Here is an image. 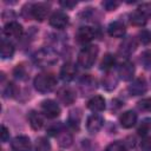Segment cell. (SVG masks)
<instances>
[{
  "label": "cell",
  "instance_id": "obj_9",
  "mask_svg": "<svg viewBox=\"0 0 151 151\" xmlns=\"http://www.w3.org/2000/svg\"><path fill=\"white\" fill-rule=\"evenodd\" d=\"M57 97L59 99L60 103H63L64 105H71L74 103L76 100V94L73 92V90L68 86H63L58 90L57 92Z\"/></svg>",
  "mask_w": 151,
  "mask_h": 151
},
{
  "label": "cell",
  "instance_id": "obj_5",
  "mask_svg": "<svg viewBox=\"0 0 151 151\" xmlns=\"http://www.w3.org/2000/svg\"><path fill=\"white\" fill-rule=\"evenodd\" d=\"M41 111L47 118H57L60 114V107L59 105L51 99L44 100L41 103Z\"/></svg>",
  "mask_w": 151,
  "mask_h": 151
},
{
  "label": "cell",
  "instance_id": "obj_13",
  "mask_svg": "<svg viewBox=\"0 0 151 151\" xmlns=\"http://www.w3.org/2000/svg\"><path fill=\"white\" fill-rule=\"evenodd\" d=\"M104 124V119L99 114H91L86 120V129L90 133H97Z\"/></svg>",
  "mask_w": 151,
  "mask_h": 151
},
{
  "label": "cell",
  "instance_id": "obj_12",
  "mask_svg": "<svg viewBox=\"0 0 151 151\" xmlns=\"http://www.w3.org/2000/svg\"><path fill=\"white\" fill-rule=\"evenodd\" d=\"M94 35H96V33L92 29V27L81 26V27L78 28V31L76 33V39L80 44H87L94 38Z\"/></svg>",
  "mask_w": 151,
  "mask_h": 151
},
{
  "label": "cell",
  "instance_id": "obj_8",
  "mask_svg": "<svg viewBox=\"0 0 151 151\" xmlns=\"http://www.w3.org/2000/svg\"><path fill=\"white\" fill-rule=\"evenodd\" d=\"M12 150L13 151H31L32 144H31V139L27 136H17L12 143H11Z\"/></svg>",
  "mask_w": 151,
  "mask_h": 151
},
{
  "label": "cell",
  "instance_id": "obj_3",
  "mask_svg": "<svg viewBox=\"0 0 151 151\" xmlns=\"http://www.w3.org/2000/svg\"><path fill=\"white\" fill-rule=\"evenodd\" d=\"M99 50L96 45H88L85 46L78 54V64L84 68H90L93 66L97 57H98Z\"/></svg>",
  "mask_w": 151,
  "mask_h": 151
},
{
  "label": "cell",
  "instance_id": "obj_23",
  "mask_svg": "<svg viewBox=\"0 0 151 151\" xmlns=\"http://www.w3.org/2000/svg\"><path fill=\"white\" fill-rule=\"evenodd\" d=\"M117 84H118V79H117V77L114 74L109 72L107 74L104 76V78H103V87L105 90L112 91L113 88H116Z\"/></svg>",
  "mask_w": 151,
  "mask_h": 151
},
{
  "label": "cell",
  "instance_id": "obj_2",
  "mask_svg": "<svg viewBox=\"0 0 151 151\" xmlns=\"http://www.w3.org/2000/svg\"><path fill=\"white\" fill-rule=\"evenodd\" d=\"M33 59L35 65H38L39 67H50L58 61V55L52 48L42 47L34 54Z\"/></svg>",
  "mask_w": 151,
  "mask_h": 151
},
{
  "label": "cell",
  "instance_id": "obj_14",
  "mask_svg": "<svg viewBox=\"0 0 151 151\" xmlns=\"http://www.w3.org/2000/svg\"><path fill=\"white\" fill-rule=\"evenodd\" d=\"M77 74V67L72 63H66L60 68V78L64 81H71L76 78Z\"/></svg>",
  "mask_w": 151,
  "mask_h": 151
},
{
  "label": "cell",
  "instance_id": "obj_21",
  "mask_svg": "<svg viewBox=\"0 0 151 151\" xmlns=\"http://www.w3.org/2000/svg\"><path fill=\"white\" fill-rule=\"evenodd\" d=\"M0 54L2 59H7V58H12L14 54V46L9 40L2 39L1 41V47H0Z\"/></svg>",
  "mask_w": 151,
  "mask_h": 151
},
{
  "label": "cell",
  "instance_id": "obj_10",
  "mask_svg": "<svg viewBox=\"0 0 151 151\" xmlns=\"http://www.w3.org/2000/svg\"><path fill=\"white\" fill-rule=\"evenodd\" d=\"M134 71H136L134 65L131 61L126 60L123 64H120V66L118 67V76H119L120 79H123L125 81H129V80H131L133 78Z\"/></svg>",
  "mask_w": 151,
  "mask_h": 151
},
{
  "label": "cell",
  "instance_id": "obj_18",
  "mask_svg": "<svg viewBox=\"0 0 151 151\" xmlns=\"http://www.w3.org/2000/svg\"><path fill=\"white\" fill-rule=\"evenodd\" d=\"M146 21H147V14L144 13L140 8H138L137 11H134V12H132L130 14V22L133 26L142 27V26H144L146 24Z\"/></svg>",
  "mask_w": 151,
  "mask_h": 151
},
{
  "label": "cell",
  "instance_id": "obj_38",
  "mask_svg": "<svg viewBox=\"0 0 151 151\" xmlns=\"http://www.w3.org/2000/svg\"><path fill=\"white\" fill-rule=\"evenodd\" d=\"M60 5L66 7V8H72L77 5V2L76 1H60Z\"/></svg>",
  "mask_w": 151,
  "mask_h": 151
},
{
  "label": "cell",
  "instance_id": "obj_25",
  "mask_svg": "<svg viewBox=\"0 0 151 151\" xmlns=\"http://www.w3.org/2000/svg\"><path fill=\"white\" fill-rule=\"evenodd\" d=\"M51 150V144L45 137H39L35 142L34 151H50Z\"/></svg>",
  "mask_w": 151,
  "mask_h": 151
},
{
  "label": "cell",
  "instance_id": "obj_36",
  "mask_svg": "<svg viewBox=\"0 0 151 151\" xmlns=\"http://www.w3.org/2000/svg\"><path fill=\"white\" fill-rule=\"evenodd\" d=\"M2 93L5 97H13L15 94V87H14V84L12 83H8L6 85V90H2Z\"/></svg>",
  "mask_w": 151,
  "mask_h": 151
},
{
  "label": "cell",
  "instance_id": "obj_6",
  "mask_svg": "<svg viewBox=\"0 0 151 151\" xmlns=\"http://www.w3.org/2000/svg\"><path fill=\"white\" fill-rule=\"evenodd\" d=\"M29 14L35 20L42 21L46 19V17L48 14V6L46 4H42V2L29 5Z\"/></svg>",
  "mask_w": 151,
  "mask_h": 151
},
{
  "label": "cell",
  "instance_id": "obj_15",
  "mask_svg": "<svg viewBox=\"0 0 151 151\" xmlns=\"http://www.w3.org/2000/svg\"><path fill=\"white\" fill-rule=\"evenodd\" d=\"M136 47H137V42L133 38L129 37L126 38L122 44H120V47H119V54L124 55V57H129L130 54H132L134 51H136Z\"/></svg>",
  "mask_w": 151,
  "mask_h": 151
},
{
  "label": "cell",
  "instance_id": "obj_27",
  "mask_svg": "<svg viewBox=\"0 0 151 151\" xmlns=\"http://www.w3.org/2000/svg\"><path fill=\"white\" fill-rule=\"evenodd\" d=\"M80 86H81V88L83 87H86V91L87 90H93V88H96V79H93L92 77H90V76H85V77H83V79L80 80Z\"/></svg>",
  "mask_w": 151,
  "mask_h": 151
},
{
  "label": "cell",
  "instance_id": "obj_34",
  "mask_svg": "<svg viewBox=\"0 0 151 151\" xmlns=\"http://www.w3.org/2000/svg\"><path fill=\"white\" fill-rule=\"evenodd\" d=\"M140 149L142 151H151V137H144L140 142Z\"/></svg>",
  "mask_w": 151,
  "mask_h": 151
},
{
  "label": "cell",
  "instance_id": "obj_24",
  "mask_svg": "<svg viewBox=\"0 0 151 151\" xmlns=\"http://www.w3.org/2000/svg\"><path fill=\"white\" fill-rule=\"evenodd\" d=\"M116 64V58L114 55L107 53L104 55V58L101 59V63H100V68L104 70V71H110Z\"/></svg>",
  "mask_w": 151,
  "mask_h": 151
},
{
  "label": "cell",
  "instance_id": "obj_11",
  "mask_svg": "<svg viewBox=\"0 0 151 151\" xmlns=\"http://www.w3.org/2000/svg\"><path fill=\"white\" fill-rule=\"evenodd\" d=\"M129 92L132 94V96H140V94H144L146 91H147V84H146V80L144 78H137L134 79L127 87Z\"/></svg>",
  "mask_w": 151,
  "mask_h": 151
},
{
  "label": "cell",
  "instance_id": "obj_31",
  "mask_svg": "<svg viewBox=\"0 0 151 151\" xmlns=\"http://www.w3.org/2000/svg\"><path fill=\"white\" fill-rule=\"evenodd\" d=\"M140 63H142V64L144 65V67H146V68L151 67V51H145V52L142 54Z\"/></svg>",
  "mask_w": 151,
  "mask_h": 151
},
{
  "label": "cell",
  "instance_id": "obj_1",
  "mask_svg": "<svg viewBox=\"0 0 151 151\" xmlns=\"http://www.w3.org/2000/svg\"><path fill=\"white\" fill-rule=\"evenodd\" d=\"M34 88L40 93H47L54 90L57 86V78L52 73H40L34 78Z\"/></svg>",
  "mask_w": 151,
  "mask_h": 151
},
{
  "label": "cell",
  "instance_id": "obj_7",
  "mask_svg": "<svg viewBox=\"0 0 151 151\" xmlns=\"http://www.w3.org/2000/svg\"><path fill=\"white\" fill-rule=\"evenodd\" d=\"M50 25L57 29H63L68 25V17L61 11L54 12L50 18Z\"/></svg>",
  "mask_w": 151,
  "mask_h": 151
},
{
  "label": "cell",
  "instance_id": "obj_19",
  "mask_svg": "<svg viewBox=\"0 0 151 151\" xmlns=\"http://www.w3.org/2000/svg\"><path fill=\"white\" fill-rule=\"evenodd\" d=\"M87 107L92 112H100L105 109V99L101 96H93L87 101Z\"/></svg>",
  "mask_w": 151,
  "mask_h": 151
},
{
  "label": "cell",
  "instance_id": "obj_35",
  "mask_svg": "<svg viewBox=\"0 0 151 151\" xmlns=\"http://www.w3.org/2000/svg\"><path fill=\"white\" fill-rule=\"evenodd\" d=\"M103 7L106 9V11H113L116 9L118 6H119V2L118 1H111V0H107V1H103Z\"/></svg>",
  "mask_w": 151,
  "mask_h": 151
},
{
  "label": "cell",
  "instance_id": "obj_4",
  "mask_svg": "<svg viewBox=\"0 0 151 151\" xmlns=\"http://www.w3.org/2000/svg\"><path fill=\"white\" fill-rule=\"evenodd\" d=\"M4 34L7 38H13V39H20L24 34V28L22 26L17 22V21H11L7 22L4 27Z\"/></svg>",
  "mask_w": 151,
  "mask_h": 151
},
{
  "label": "cell",
  "instance_id": "obj_20",
  "mask_svg": "<svg viewBox=\"0 0 151 151\" xmlns=\"http://www.w3.org/2000/svg\"><path fill=\"white\" fill-rule=\"evenodd\" d=\"M28 123H29V125L33 130H39L44 125V119H42V117L39 112L31 111L28 113Z\"/></svg>",
  "mask_w": 151,
  "mask_h": 151
},
{
  "label": "cell",
  "instance_id": "obj_29",
  "mask_svg": "<svg viewBox=\"0 0 151 151\" xmlns=\"http://www.w3.org/2000/svg\"><path fill=\"white\" fill-rule=\"evenodd\" d=\"M138 37H139V40L142 41V44H144V45H147L151 42V32L147 29H142L139 32Z\"/></svg>",
  "mask_w": 151,
  "mask_h": 151
},
{
  "label": "cell",
  "instance_id": "obj_26",
  "mask_svg": "<svg viewBox=\"0 0 151 151\" xmlns=\"http://www.w3.org/2000/svg\"><path fill=\"white\" fill-rule=\"evenodd\" d=\"M68 124L72 129L78 130L79 129V124H80V113H78V111H72L70 117H68Z\"/></svg>",
  "mask_w": 151,
  "mask_h": 151
},
{
  "label": "cell",
  "instance_id": "obj_28",
  "mask_svg": "<svg viewBox=\"0 0 151 151\" xmlns=\"http://www.w3.org/2000/svg\"><path fill=\"white\" fill-rule=\"evenodd\" d=\"M105 151H127V150H126L125 144H123L120 142H113L106 146Z\"/></svg>",
  "mask_w": 151,
  "mask_h": 151
},
{
  "label": "cell",
  "instance_id": "obj_22",
  "mask_svg": "<svg viewBox=\"0 0 151 151\" xmlns=\"http://www.w3.org/2000/svg\"><path fill=\"white\" fill-rule=\"evenodd\" d=\"M57 140H58V144L61 146V147H70L72 144H73V136L70 133V132H66V131H60L58 134H57Z\"/></svg>",
  "mask_w": 151,
  "mask_h": 151
},
{
  "label": "cell",
  "instance_id": "obj_37",
  "mask_svg": "<svg viewBox=\"0 0 151 151\" xmlns=\"http://www.w3.org/2000/svg\"><path fill=\"white\" fill-rule=\"evenodd\" d=\"M8 138H9V131L5 125H2L1 126V142L6 143L8 140Z\"/></svg>",
  "mask_w": 151,
  "mask_h": 151
},
{
  "label": "cell",
  "instance_id": "obj_17",
  "mask_svg": "<svg viewBox=\"0 0 151 151\" xmlns=\"http://www.w3.org/2000/svg\"><path fill=\"white\" fill-rule=\"evenodd\" d=\"M107 31H109V34L113 38H122L124 37L125 32H126V28H125V25L120 21H113L107 27Z\"/></svg>",
  "mask_w": 151,
  "mask_h": 151
},
{
  "label": "cell",
  "instance_id": "obj_33",
  "mask_svg": "<svg viewBox=\"0 0 151 151\" xmlns=\"http://www.w3.org/2000/svg\"><path fill=\"white\" fill-rule=\"evenodd\" d=\"M13 74H14L15 78H18V79H24V78L26 77V70H25V67H24L22 65H18V66L14 68Z\"/></svg>",
  "mask_w": 151,
  "mask_h": 151
},
{
  "label": "cell",
  "instance_id": "obj_30",
  "mask_svg": "<svg viewBox=\"0 0 151 151\" xmlns=\"http://www.w3.org/2000/svg\"><path fill=\"white\" fill-rule=\"evenodd\" d=\"M150 129H151V120L150 119H145L140 124V126L138 127V133L142 134V136H145L150 131Z\"/></svg>",
  "mask_w": 151,
  "mask_h": 151
},
{
  "label": "cell",
  "instance_id": "obj_16",
  "mask_svg": "<svg viewBox=\"0 0 151 151\" xmlns=\"http://www.w3.org/2000/svg\"><path fill=\"white\" fill-rule=\"evenodd\" d=\"M120 125L125 129H130L132 126H134V124L137 123V113L132 110H129L126 112H124L120 118H119Z\"/></svg>",
  "mask_w": 151,
  "mask_h": 151
},
{
  "label": "cell",
  "instance_id": "obj_32",
  "mask_svg": "<svg viewBox=\"0 0 151 151\" xmlns=\"http://www.w3.org/2000/svg\"><path fill=\"white\" fill-rule=\"evenodd\" d=\"M138 109L151 112V98H145L138 103Z\"/></svg>",
  "mask_w": 151,
  "mask_h": 151
}]
</instances>
